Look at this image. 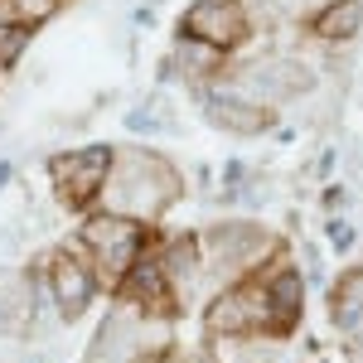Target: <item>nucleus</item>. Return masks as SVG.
<instances>
[{
	"instance_id": "nucleus-26",
	"label": "nucleus",
	"mask_w": 363,
	"mask_h": 363,
	"mask_svg": "<svg viewBox=\"0 0 363 363\" xmlns=\"http://www.w3.org/2000/svg\"><path fill=\"white\" fill-rule=\"evenodd\" d=\"M145 363H179L174 354H155V359H145Z\"/></svg>"
},
{
	"instance_id": "nucleus-24",
	"label": "nucleus",
	"mask_w": 363,
	"mask_h": 363,
	"mask_svg": "<svg viewBox=\"0 0 363 363\" xmlns=\"http://www.w3.org/2000/svg\"><path fill=\"white\" fill-rule=\"evenodd\" d=\"M344 203H349V189H344V184H330V189H325V208L335 213V208H344Z\"/></svg>"
},
{
	"instance_id": "nucleus-27",
	"label": "nucleus",
	"mask_w": 363,
	"mask_h": 363,
	"mask_svg": "<svg viewBox=\"0 0 363 363\" xmlns=\"http://www.w3.org/2000/svg\"><path fill=\"white\" fill-rule=\"evenodd\" d=\"M5 179H10V160H0V189H5Z\"/></svg>"
},
{
	"instance_id": "nucleus-16",
	"label": "nucleus",
	"mask_w": 363,
	"mask_h": 363,
	"mask_svg": "<svg viewBox=\"0 0 363 363\" xmlns=\"http://www.w3.org/2000/svg\"><path fill=\"white\" fill-rule=\"evenodd\" d=\"M223 49H213V44H203V39H189V34H179V44H174V63L189 73V78H218L223 73Z\"/></svg>"
},
{
	"instance_id": "nucleus-20",
	"label": "nucleus",
	"mask_w": 363,
	"mask_h": 363,
	"mask_svg": "<svg viewBox=\"0 0 363 363\" xmlns=\"http://www.w3.org/2000/svg\"><path fill=\"white\" fill-rule=\"evenodd\" d=\"M15 5V15H20V25H39V20H49L63 0H10Z\"/></svg>"
},
{
	"instance_id": "nucleus-3",
	"label": "nucleus",
	"mask_w": 363,
	"mask_h": 363,
	"mask_svg": "<svg viewBox=\"0 0 363 363\" xmlns=\"http://www.w3.org/2000/svg\"><path fill=\"white\" fill-rule=\"evenodd\" d=\"M199 247H203V267H208V281L218 286H233V281H247L262 267V257L277 252V233L267 223H247V218H228V223H213L199 233Z\"/></svg>"
},
{
	"instance_id": "nucleus-23",
	"label": "nucleus",
	"mask_w": 363,
	"mask_h": 363,
	"mask_svg": "<svg viewBox=\"0 0 363 363\" xmlns=\"http://www.w3.org/2000/svg\"><path fill=\"white\" fill-rule=\"evenodd\" d=\"M310 5H325V0H277V10H281V15H291V20H296V15H306Z\"/></svg>"
},
{
	"instance_id": "nucleus-5",
	"label": "nucleus",
	"mask_w": 363,
	"mask_h": 363,
	"mask_svg": "<svg viewBox=\"0 0 363 363\" xmlns=\"http://www.w3.org/2000/svg\"><path fill=\"white\" fill-rule=\"evenodd\" d=\"M83 247L97 262V277L107 281V286H121L126 272L136 267L140 252H145V228L131 223V218H116V213H102V218H92L83 228Z\"/></svg>"
},
{
	"instance_id": "nucleus-2",
	"label": "nucleus",
	"mask_w": 363,
	"mask_h": 363,
	"mask_svg": "<svg viewBox=\"0 0 363 363\" xmlns=\"http://www.w3.org/2000/svg\"><path fill=\"white\" fill-rule=\"evenodd\" d=\"M169 349V320L140 306H116L87 344L83 363H145Z\"/></svg>"
},
{
	"instance_id": "nucleus-18",
	"label": "nucleus",
	"mask_w": 363,
	"mask_h": 363,
	"mask_svg": "<svg viewBox=\"0 0 363 363\" xmlns=\"http://www.w3.org/2000/svg\"><path fill=\"white\" fill-rule=\"evenodd\" d=\"M325 242H330V247H335L339 257H344V252H354V247H359V228L349 223L344 213H335V218L325 223Z\"/></svg>"
},
{
	"instance_id": "nucleus-6",
	"label": "nucleus",
	"mask_w": 363,
	"mask_h": 363,
	"mask_svg": "<svg viewBox=\"0 0 363 363\" xmlns=\"http://www.w3.org/2000/svg\"><path fill=\"white\" fill-rule=\"evenodd\" d=\"M233 73L272 112H277L281 102H291V97H301V92L315 87V68H310L306 58H291V54H262V58H252V63H242V68H233Z\"/></svg>"
},
{
	"instance_id": "nucleus-10",
	"label": "nucleus",
	"mask_w": 363,
	"mask_h": 363,
	"mask_svg": "<svg viewBox=\"0 0 363 363\" xmlns=\"http://www.w3.org/2000/svg\"><path fill=\"white\" fill-rule=\"evenodd\" d=\"M49 286H54V301H58V315L63 320H78L87 306H92V296H97V267H92V257L87 247H58L54 252V267H49Z\"/></svg>"
},
{
	"instance_id": "nucleus-12",
	"label": "nucleus",
	"mask_w": 363,
	"mask_h": 363,
	"mask_svg": "<svg viewBox=\"0 0 363 363\" xmlns=\"http://www.w3.org/2000/svg\"><path fill=\"white\" fill-rule=\"evenodd\" d=\"M330 320H335L339 339L349 344V354L363 359V267L344 272L339 286L330 291Z\"/></svg>"
},
{
	"instance_id": "nucleus-9",
	"label": "nucleus",
	"mask_w": 363,
	"mask_h": 363,
	"mask_svg": "<svg viewBox=\"0 0 363 363\" xmlns=\"http://www.w3.org/2000/svg\"><path fill=\"white\" fill-rule=\"evenodd\" d=\"M203 102H208V121L223 126V131H233V136H257V131L272 121V107H262L238 73H218V78H208Z\"/></svg>"
},
{
	"instance_id": "nucleus-22",
	"label": "nucleus",
	"mask_w": 363,
	"mask_h": 363,
	"mask_svg": "<svg viewBox=\"0 0 363 363\" xmlns=\"http://www.w3.org/2000/svg\"><path fill=\"white\" fill-rule=\"evenodd\" d=\"M301 262H306V277L310 281H325V267H320V247H315V242L301 247Z\"/></svg>"
},
{
	"instance_id": "nucleus-15",
	"label": "nucleus",
	"mask_w": 363,
	"mask_h": 363,
	"mask_svg": "<svg viewBox=\"0 0 363 363\" xmlns=\"http://www.w3.org/2000/svg\"><path fill=\"white\" fill-rule=\"evenodd\" d=\"M34 315V281L29 272L0 267V330H25Z\"/></svg>"
},
{
	"instance_id": "nucleus-7",
	"label": "nucleus",
	"mask_w": 363,
	"mask_h": 363,
	"mask_svg": "<svg viewBox=\"0 0 363 363\" xmlns=\"http://www.w3.org/2000/svg\"><path fill=\"white\" fill-rule=\"evenodd\" d=\"M112 160H116V150H107V145H83V150L54 155L49 160V174H54V184H58V199L68 208H83L92 199H102V184L112 174Z\"/></svg>"
},
{
	"instance_id": "nucleus-28",
	"label": "nucleus",
	"mask_w": 363,
	"mask_h": 363,
	"mask_svg": "<svg viewBox=\"0 0 363 363\" xmlns=\"http://www.w3.org/2000/svg\"><path fill=\"white\" fill-rule=\"evenodd\" d=\"M29 363H44V359H29Z\"/></svg>"
},
{
	"instance_id": "nucleus-11",
	"label": "nucleus",
	"mask_w": 363,
	"mask_h": 363,
	"mask_svg": "<svg viewBox=\"0 0 363 363\" xmlns=\"http://www.w3.org/2000/svg\"><path fill=\"white\" fill-rule=\"evenodd\" d=\"M262 286H267V301H272L277 335H291L301 310H306V277H301V267H291L286 257H277V267L262 272Z\"/></svg>"
},
{
	"instance_id": "nucleus-8",
	"label": "nucleus",
	"mask_w": 363,
	"mask_h": 363,
	"mask_svg": "<svg viewBox=\"0 0 363 363\" xmlns=\"http://www.w3.org/2000/svg\"><path fill=\"white\" fill-rule=\"evenodd\" d=\"M179 29H184L189 39H203V44L233 54L238 44L252 39V10H247V0H194V5L184 10Z\"/></svg>"
},
{
	"instance_id": "nucleus-19",
	"label": "nucleus",
	"mask_w": 363,
	"mask_h": 363,
	"mask_svg": "<svg viewBox=\"0 0 363 363\" xmlns=\"http://www.w3.org/2000/svg\"><path fill=\"white\" fill-rule=\"evenodd\" d=\"M25 44H29V25H10V20H5V25H0V68L25 54Z\"/></svg>"
},
{
	"instance_id": "nucleus-21",
	"label": "nucleus",
	"mask_w": 363,
	"mask_h": 363,
	"mask_svg": "<svg viewBox=\"0 0 363 363\" xmlns=\"http://www.w3.org/2000/svg\"><path fill=\"white\" fill-rule=\"evenodd\" d=\"M165 126H169V121L155 112V107H145V112H140V107H136V112H126V131H145V136H155V131H165Z\"/></svg>"
},
{
	"instance_id": "nucleus-13",
	"label": "nucleus",
	"mask_w": 363,
	"mask_h": 363,
	"mask_svg": "<svg viewBox=\"0 0 363 363\" xmlns=\"http://www.w3.org/2000/svg\"><path fill=\"white\" fill-rule=\"evenodd\" d=\"M160 267H165V277H169V286H174V296H179V301H184V296H194L199 281L208 277L199 238H169L165 247H160Z\"/></svg>"
},
{
	"instance_id": "nucleus-4",
	"label": "nucleus",
	"mask_w": 363,
	"mask_h": 363,
	"mask_svg": "<svg viewBox=\"0 0 363 363\" xmlns=\"http://www.w3.org/2000/svg\"><path fill=\"white\" fill-rule=\"evenodd\" d=\"M203 330L208 339H242V335H277V320H272V301H267V286L262 272L247 281H233L223 286L208 310H203Z\"/></svg>"
},
{
	"instance_id": "nucleus-17",
	"label": "nucleus",
	"mask_w": 363,
	"mask_h": 363,
	"mask_svg": "<svg viewBox=\"0 0 363 363\" xmlns=\"http://www.w3.org/2000/svg\"><path fill=\"white\" fill-rule=\"evenodd\" d=\"M281 359H286V339L281 335H242L228 349V363H281Z\"/></svg>"
},
{
	"instance_id": "nucleus-25",
	"label": "nucleus",
	"mask_w": 363,
	"mask_h": 363,
	"mask_svg": "<svg viewBox=\"0 0 363 363\" xmlns=\"http://www.w3.org/2000/svg\"><path fill=\"white\" fill-rule=\"evenodd\" d=\"M15 247V233H5V228H0V252H10Z\"/></svg>"
},
{
	"instance_id": "nucleus-14",
	"label": "nucleus",
	"mask_w": 363,
	"mask_h": 363,
	"mask_svg": "<svg viewBox=\"0 0 363 363\" xmlns=\"http://www.w3.org/2000/svg\"><path fill=\"white\" fill-rule=\"evenodd\" d=\"M359 29H363V0H325L310 15V34L325 44H349V39H359Z\"/></svg>"
},
{
	"instance_id": "nucleus-1",
	"label": "nucleus",
	"mask_w": 363,
	"mask_h": 363,
	"mask_svg": "<svg viewBox=\"0 0 363 363\" xmlns=\"http://www.w3.org/2000/svg\"><path fill=\"white\" fill-rule=\"evenodd\" d=\"M179 189H184L179 169L165 155H155L145 145H126V150H116L112 174L102 184V208L116 218H131V223H150L179 199Z\"/></svg>"
}]
</instances>
